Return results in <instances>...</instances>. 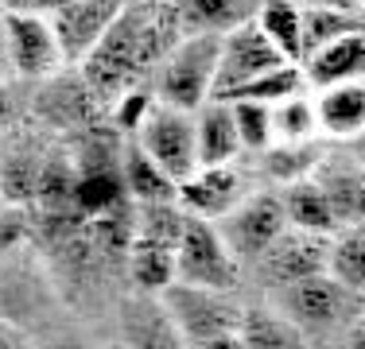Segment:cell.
I'll return each mask as SVG.
<instances>
[{
  "label": "cell",
  "instance_id": "1",
  "mask_svg": "<svg viewBox=\"0 0 365 349\" xmlns=\"http://www.w3.org/2000/svg\"><path fill=\"white\" fill-rule=\"evenodd\" d=\"M160 299L179 334V345H195V349L241 345V322H245L249 307V299L241 291H214V287H195L175 279Z\"/></svg>",
  "mask_w": 365,
  "mask_h": 349
},
{
  "label": "cell",
  "instance_id": "2",
  "mask_svg": "<svg viewBox=\"0 0 365 349\" xmlns=\"http://www.w3.org/2000/svg\"><path fill=\"white\" fill-rule=\"evenodd\" d=\"M218 66H222V35L182 31V39L155 66L152 90L163 105L198 113L210 98H218Z\"/></svg>",
  "mask_w": 365,
  "mask_h": 349
},
{
  "label": "cell",
  "instance_id": "3",
  "mask_svg": "<svg viewBox=\"0 0 365 349\" xmlns=\"http://www.w3.org/2000/svg\"><path fill=\"white\" fill-rule=\"evenodd\" d=\"M264 295L303 330V338H307L311 345L315 342H338L342 330L350 326L354 314H358L361 303H365L334 272L307 276V279H299V283H288V287H280V291H264Z\"/></svg>",
  "mask_w": 365,
  "mask_h": 349
},
{
  "label": "cell",
  "instance_id": "4",
  "mask_svg": "<svg viewBox=\"0 0 365 349\" xmlns=\"http://www.w3.org/2000/svg\"><path fill=\"white\" fill-rule=\"evenodd\" d=\"M66 63V51L58 43L55 20L39 12H16L4 8V70L16 82H55Z\"/></svg>",
  "mask_w": 365,
  "mask_h": 349
},
{
  "label": "cell",
  "instance_id": "5",
  "mask_svg": "<svg viewBox=\"0 0 365 349\" xmlns=\"http://www.w3.org/2000/svg\"><path fill=\"white\" fill-rule=\"evenodd\" d=\"M175 279L195 287H214V291H245L249 272L230 249V241L222 237L218 222L190 217L175 252Z\"/></svg>",
  "mask_w": 365,
  "mask_h": 349
},
{
  "label": "cell",
  "instance_id": "6",
  "mask_svg": "<svg viewBox=\"0 0 365 349\" xmlns=\"http://www.w3.org/2000/svg\"><path fill=\"white\" fill-rule=\"evenodd\" d=\"M330 244H334L330 233H307V229L288 225L260 252V260L249 264V279L264 295V291H280L288 283H299L307 276L330 272Z\"/></svg>",
  "mask_w": 365,
  "mask_h": 349
},
{
  "label": "cell",
  "instance_id": "7",
  "mask_svg": "<svg viewBox=\"0 0 365 349\" xmlns=\"http://www.w3.org/2000/svg\"><path fill=\"white\" fill-rule=\"evenodd\" d=\"M257 187H260V174L253 167V160L210 163V167H198L190 179L179 182V206L187 209L190 217L222 222V217L233 214Z\"/></svg>",
  "mask_w": 365,
  "mask_h": 349
},
{
  "label": "cell",
  "instance_id": "8",
  "mask_svg": "<svg viewBox=\"0 0 365 349\" xmlns=\"http://www.w3.org/2000/svg\"><path fill=\"white\" fill-rule=\"evenodd\" d=\"M218 229H222V237L230 241V249L237 252V260L245 264V272H249V264L260 260V252L288 229V214H284L280 187L260 182V187L233 209V214L222 217Z\"/></svg>",
  "mask_w": 365,
  "mask_h": 349
},
{
  "label": "cell",
  "instance_id": "9",
  "mask_svg": "<svg viewBox=\"0 0 365 349\" xmlns=\"http://www.w3.org/2000/svg\"><path fill=\"white\" fill-rule=\"evenodd\" d=\"M133 140H140L144 152L175 182L190 179V174L202 167V155H198V125H195V113L190 109L160 101L152 109V117L144 120L140 136H133Z\"/></svg>",
  "mask_w": 365,
  "mask_h": 349
},
{
  "label": "cell",
  "instance_id": "10",
  "mask_svg": "<svg viewBox=\"0 0 365 349\" xmlns=\"http://www.w3.org/2000/svg\"><path fill=\"white\" fill-rule=\"evenodd\" d=\"M133 0H74L66 4L63 12H55V31H58V43L66 51V63L71 66H82L93 51L106 43V35L117 28V20L125 16V8Z\"/></svg>",
  "mask_w": 365,
  "mask_h": 349
},
{
  "label": "cell",
  "instance_id": "11",
  "mask_svg": "<svg viewBox=\"0 0 365 349\" xmlns=\"http://www.w3.org/2000/svg\"><path fill=\"white\" fill-rule=\"evenodd\" d=\"M276 63H284V55L260 31L257 16L249 24H241V28L225 31L222 35V66H218V98H230L233 90H241L245 82H253L257 74L272 70Z\"/></svg>",
  "mask_w": 365,
  "mask_h": 349
},
{
  "label": "cell",
  "instance_id": "12",
  "mask_svg": "<svg viewBox=\"0 0 365 349\" xmlns=\"http://www.w3.org/2000/svg\"><path fill=\"white\" fill-rule=\"evenodd\" d=\"M315 179L327 187L334 214L342 225H358L365 222V163L346 147V152H330L323 155V163L315 167Z\"/></svg>",
  "mask_w": 365,
  "mask_h": 349
},
{
  "label": "cell",
  "instance_id": "13",
  "mask_svg": "<svg viewBox=\"0 0 365 349\" xmlns=\"http://www.w3.org/2000/svg\"><path fill=\"white\" fill-rule=\"evenodd\" d=\"M311 90H327V85L342 82H361L365 78V31H350L342 39H330L315 47L303 58Z\"/></svg>",
  "mask_w": 365,
  "mask_h": 349
},
{
  "label": "cell",
  "instance_id": "14",
  "mask_svg": "<svg viewBox=\"0 0 365 349\" xmlns=\"http://www.w3.org/2000/svg\"><path fill=\"white\" fill-rule=\"evenodd\" d=\"M315 109H319L323 140H334V144L358 140L365 132V78L315 90Z\"/></svg>",
  "mask_w": 365,
  "mask_h": 349
},
{
  "label": "cell",
  "instance_id": "15",
  "mask_svg": "<svg viewBox=\"0 0 365 349\" xmlns=\"http://www.w3.org/2000/svg\"><path fill=\"white\" fill-rule=\"evenodd\" d=\"M120 182H125V198L133 206L179 198V182L144 152L140 140H125L120 144Z\"/></svg>",
  "mask_w": 365,
  "mask_h": 349
},
{
  "label": "cell",
  "instance_id": "16",
  "mask_svg": "<svg viewBox=\"0 0 365 349\" xmlns=\"http://www.w3.org/2000/svg\"><path fill=\"white\" fill-rule=\"evenodd\" d=\"M198 125V155H202V167L210 163H237L249 160L245 144L237 132V117H233V105L225 98H210L202 109L195 113Z\"/></svg>",
  "mask_w": 365,
  "mask_h": 349
},
{
  "label": "cell",
  "instance_id": "17",
  "mask_svg": "<svg viewBox=\"0 0 365 349\" xmlns=\"http://www.w3.org/2000/svg\"><path fill=\"white\" fill-rule=\"evenodd\" d=\"M280 194H284L288 225H295V229L330 233V237L342 229V222H338V214H334V202H330L327 187L315 179V171L303 174V179H295V182H288V187H280Z\"/></svg>",
  "mask_w": 365,
  "mask_h": 349
},
{
  "label": "cell",
  "instance_id": "18",
  "mask_svg": "<svg viewBox=\"0 0 365 349\" xmlns=\"http://www.w3.org/2000/svg\"><path fill=\"white\" fill-rule=\"evenodd\" d=\"M241 345H249V349H299V345H311V342L303 338V330L295 326L268 295H260L257 303L245 307Z\"/></svg>",
  "mask_w": 365,
  "mask_h": 349
},
{
  "label": "cell",
  "instance_id": "19",
  "mask_svg": "<svg viewBox=\"0 0 365 349\" xmlns=\"http://www.w3.org/2000/svg\"><path fill=\"white\" fill-rule=\"evenodd\" d=\"M327 147L323 140H307V144H288V140H276L272 147H264L260 155H253V167L260 174V182L268 187H288V182L311 174L323 163Z\"/></svg>",
  "mask_w": 365,
  "mask_h": 349
},
{
  "label": "cell",
  "instance_id": "20",
  "mask_svg": "<svg viewBox=\"0 0 365 349\" xmlns=\"http://www.w3.org/2000/svg\"><path fill=\"white\" fill-rule=\"evenodd\" d=\"M257 24L284 58H292V63L307 58V28H303L307 24V8L299 0H260Z\"/></svg>",
  "mask_w": 365,
  "mask_h": 349
},
{
  "label": "cell",
  "instance_id": "21",
  "mask_svg": "<svg viewBox=\"0 0 365 349\" xmlns=\"http://www.w3.org/2000/svg\"><path fill=\"white\" fill-rule=\"evenodd\" d=\"M260 0H175V16L182 31L225 35L257 16Z\"/></svg>",
  "mask_w": 365,
  "mask_h": 349
},
{
  "label": "cell",
  "instance_id": "22",
  "mask_svg": "<svg viewBox=\"0 0 365 349\" xmlns=\"http://www.w3.org/2000/svg\"><path fill=\"white\" fill-rule=\"evenodd\" d=\"M311 90L307 82V70H303V63H276L272 70H264V74H257L253 82H245L241 90H233L230 98H249V101H264V105H280L295 98V93Z\"/></svg>",
  "mask_w": 365,
  "mask_h": 349
},
{
  "label": "cell",
  "instance_id": "23",
  "mask_svg": "<svg viewBox=\"0 0 365 349\" xmlns=\"http://www.w3.org/2000/svg\"><path fill=\"white\" fill-rule=\"evenodd\" d=\"M330 272L342 279L358 299H365V222L342 225L330 244Z\"/></svg>",
  "mask_w": 365,
  "mask_h": 349
},
{
  "label": "cell",
  "instance_id": "24",
  "mask_svg": "<svg viewBox=\"0 0 365 349\" xmlns=\"http://www.w3.org/2000/svg\"><path fill=\"white\" fill-rule=\"evenodd\" d=\"M272 120H276V140L288 144H307V140H323L319 128V109H315V90H303L295 98L272 105Z\"/></svg>",
  "mask_w": 365,
  "mask_h": 349
},
{
  "label": "cell",
  "instance_id": "25",
  "mask_svg": "<svg viewBox=\"0 0 365 349\" xmlns=\"http://www.w3.org/2000/svg\"><path fill=\"white\" fill-rule=\"evenodd\" d=\"M155 105H160V98H155L152 82H140V85H128V90H120L117 98L106 105V109H109V125H113V132H117L120 140L140 136L144 120L152 117Z\"/></svg>",
  "mask_w": 365,
  "mask_h": 349
},
{
  "label": "cell",
  "instance_id": "26",
  "mask_svg": "<svg viewBox=\"0 0 365 349\" xmlns=\"http://www.w3.org/2000/svg\"><path fill=\"white\" fill-rule=\"evenodd\" d=\"M233 105V117H237V132L245 144V155L253 160L264 147L276 144V120H272V105L264 101H249V98H225Z\"/></svg>",
  "mask_w": 365,
  "mask_h": 349
},
{
  "label": "cell",
  "instance_id": "27",
  "mask_svg": "<svg viewBox=\"0 0 365 349\" xmlns=\"http://www.w3.org/2000/svg\"><path fill=\"white\" fill-rule=\"evenodd\" d=\"M74 0H4V8H16V12H39V16H55L63 12Z\"/></svg>",
  "mask_w": 365,
  "mask_h": 349
},
{
  "label": "cell",
  "instance_id": "28",
  "mask_svg": "<svg viewBox=\"0 0 365 349\" xmlns=\"http://www.w3.org/2000/svg\"><path fill=\"white\" fill-rule=\"evenodd\" d=\"M338 345H361V349H365V303H361V311L354 314V322H350V326L342 330Z\"/></svg>",
  "mask_w": 365,
  "mask_h": 349
},
{
  "label": "cell",
  "instance_id": "29",
  "mask_svg": "<svg viewBox=\"0 0 365 349\" xmlns=\"http://www.w3.org/2000/svg\"><path fill=\"white\" fill-rule=\"evenodd\" d=\"M346 147H350V152H354V155H358V160L365 163V132H361L358 140H350V144H346Z\"/></svg>",
  "mask_w": 365,
  "mask_h": 349
},
{
  "label": "cell",
  "instance_id": "30",
  "mask_svg": "<svg viewBox=\"0 0 365 349\" xmlns=\"http://www.w3.org/2000/svg\"><path fill=\"white\" fill-rule=\"evenodd\" d=\"M358 4H361V8H365V0H358Z\"/></svg>",
  "mask_w": 365,
  "mask_h": 349
},
{
  "label": "cell",
  "instance_id": "31",
  "mask_svg": "<svg viewBox=\"0 0 365 349\" xmlns=\"http://www.w3.org/2000/svg\"><path fill=\"white\" fill-rule=\"evenodd\" d=\"M168 4H175V0H168Z\"/></svg>",
  "mask_w": 365,
  "mask_h": 349
}]
</instances>
